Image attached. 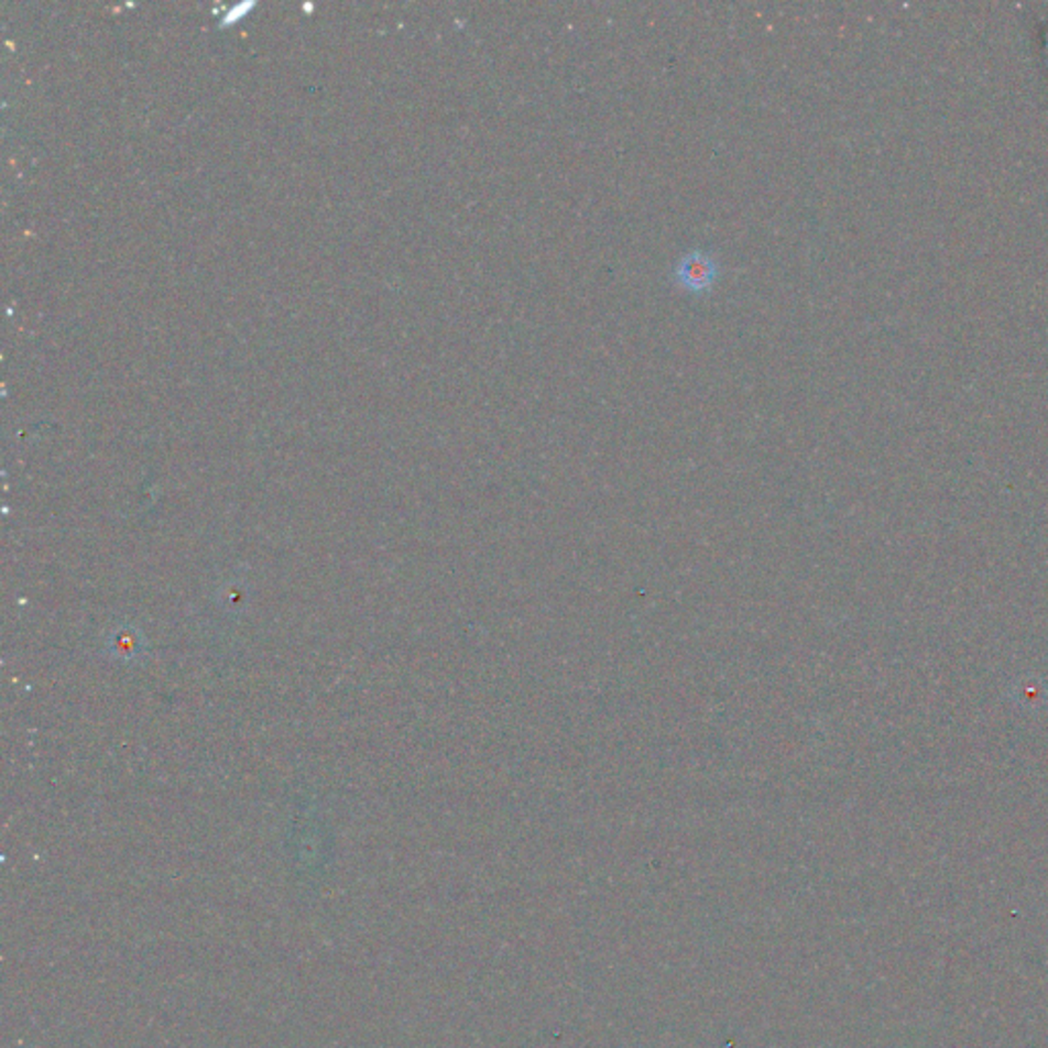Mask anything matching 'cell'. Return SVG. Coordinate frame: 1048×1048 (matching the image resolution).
Returning <instances> with one entry per match:
<instances>
[{
	"label": "cell",
	"mask_w": 1048,
	"mask_h": 1048,
	"mask_svg": "<svg viewBox=\"0 0 1048 1048\" xmlns=\"http://www.w3.org/2000/svg\"><path fill=\"white\" fill-rule=\"evenodd\" d=\"M676 283L690 293L709 292L719 279V262L707 250H688L674 266Z\"/></svg>",
	"instance_id": "cell-1"
}]
</instances>
